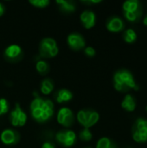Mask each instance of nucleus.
<instances>
[{
  "instance_id": "nucleus-1",
  "label": "nucleus",
  "mask_w": 147,
  "mask_h": 148,
  "mask_svg": "<svg viewBox=\"0 0 147 148\" xmlns=\"http://www.w3.org/2000/svg\"><path fill=\"white\" fill-rule=\"evenodd\" d=\"M114 87L118 91L126 92L129 88L138 89V86L133 79V75L126 69H121L114 75Z\"/></svg>"
},
{
  "instance_id": "nucleus-2",
  "label": "nucleus",
  "mask_w": 147,
  "mask_h": 148,
  "mask_svg": "<svg viewBox=\"0 0 147 148\" xmlns=\"http://www.w3.org/2000/svg\"><path fill=\"white\" fill-rule=\"evenodd\" d=\"M73 120L74 118H73V113L71 109L68 108H62L58 112L57 121L60 124L65 127H68V126H71V124L73 123Z\"/></svg>"
},
{
  "instance_id": "nucleus-3",
  "label": "nucleus",
  "mask_w": 147,
  "mask_h": 148,
  "mask_svg": "<svg viewBox=\"0 0 147 148\" xmlns=\"http://www.w3.org/2000/svg\"><path fill=\"white\" fill-rule=\"evenodd\" d=\"M68 43L75 49H80L85 46V40L81 34L73 33L68 36Z\"/></svg>"
},
{
  "instance_id": "nucleus-4",
  "label": "nucleus",
  "mask_w": 147,
  "mask_h": 148,
  "mask_svg": "<svg viewBox=\"0 0 147 148\" xmlns=\"http://www.w3.org/2000/svg\"><path fill=\"white\" fill-rule=\"evenodd\" d=\"M81 20L87 29H90L95 23V15L91 10H84L81 15Z\"/></svg>"
},
{
  "instance_id": "nucleus-5",
  "label": "nucleus",
  "mask_w": 147,
  "mask_h": 148,
  "mask_svg": "<svg viewBox=\"0 0 147 148\" xmlns=\"http://www.w3.org/2000/svg\"><path fill=\"white\" fill-rule=\"evenodd\" d=\"M18 139V135L16 132L10 129L4 130L1 134V140L5 144H13Z\"/></svg>"
},
{
  "instance_id": "nucleus-6",
  "label": "nucleus",
  "mask_w": 147,
  "mask_h": 148,
  "mask_svg": "<svg viewBox=\"0 0 147 148\" xmlns=\"http://www.w3.org/2000/svg\"><path fill=\"white\" fill-rule=\"evenodd\" d=\"M123 27H124V23H123L122 20L119 17H113L107 23V28L110 31L117 32V31L121 30L123 29Z\"/></svg>"
},
{
  "instance_id": "nucleus-7",
  "label": "nucleus",
  "mask_w": 147,
  "mask_h": 148,
  "mask_svg": "<svg viewBox=\"0 0 147 148\" xmlns=\"http://www.w3.org/2000/svg\"><path fill=\"white\" fill-rule=\"evenodd\" d=\"M121 106L123 108H125L126 111L128 112H133L134 111L135 108H136V102L134 98L131 95H127L125 99L123 100Z\"/></svg>"
},
{
  "instance_id": "nucleus-8",
  "label": "nucleus",
  "mask_w": 147,
  "mask_h": 148,
  "mask_svg": "<svg viewBox=\"0 0 147 148\" xmlns=\"http://www.w3.org/2000/svg\"><path fill=\"white\" fill-rule=\"evenodd\" d=\"M20 53H21V48H20V46H18L16 44L10 45L5 49V56L9 58H15V57L18 56L20 55Z\"/></svg>"
},
{
  "instance_id": "nucleus-9",
  "label": "nucleus",
  "mask_w": 147,
  "mask_h": 148,
  "mask_svg": "<svg viewBox=\"0 0 147 148\" xmlns=\"http://www.w3.org/2000/svg\"><path fill=\"white\" fill-rule=\"evenodd\" d=\"M139 8V3L137 0H129L125 2L123 4V10L125 12H134Z\"/></svg>"
},
{
  "instance_id": "nucleus-10",
  "label": "nucleus",
  "mask_w": 147,
  "mask_h": 148,
  "mask_svg": "<svg viewBox=\"0 0 147 148\" xmlns=\"http://www.w3.org/2000/svg\"><path fill=\"white\" fill-rule=\"evenodd\" d=\"M72 93L68 91V89H61L58 91L56 95V101L58 102H63L68 101L72 99Z\"/></svg>"
},
{
  "instance_id": "nucleus-11",
  "label": "nucleus",
  "mask_w": 147,
  "mask_h": 148,
  "mask_svg": "<svg viewBox=\"0 0 147 148\" xmlns=\"http://www.w3.org/2000/svg\"><path fill=\"white\" fill-rule=\"evenodd\" d=\"M133 138L137 142H146L147 141V128L144 130H133Z\"/></svg>"
},
{
  "instance_id": "nucleus-12",
  "label": "nucleus",
  "mask_w": 147,
  "mask_h": 148,
  "mask_svg": "<svg viewBox=\"0 0 147 148\" xmlns=\"http://www.w3.org/2000/svg\"><path fill=\"white\" fill-rule=\"evenodd\" d=\"M15 108L17 110V114H18V126H23L26 122V114L23 111V109L20 108V105L18 103L16 104Z\"/></svg>"
},
{
  "instance_id": "nucleus-13",
  "label": "nucleus",
  "mask_w": 147,
  "mask_h": 148,
  "mask_svg": "<svg viewBox=\"0 0 147 148\" xmlns=\"http://www.w3.org/2000/svg\"><path fill=\"white\" fill-rule=\"evenodd\" d=\"M123 37L125 39V41L126 42H133L136 38H137V35L135 33V31L133 29H127L125 31L124 35H123Z\"/></svg>"
},
{
  "instance_id": "nucleus-14",
  "label": "nucleus",
  "mask_w": 147,
  "mask_h": 148,
  "mask_svg": "<svg viewBox=\"0 0 147 148\" xmlns=\"http://www.w3.org/2000/svg\"><path fill=\"white\" fill-rule=\"evenodd\" d=\"M65 133H66L67 140H66V141H65L64 145H65L66 147H71V146L75 143V137H76V135H75V134L73 131H70V130H68V131H65Z\"/></svg>"
},
{
  "instance_id": "nucleus-15",
  "label": "nucleus",
  "mask_w": 147,
  "mask_h": 148,
  "mask_svg": "<svg viewBox=\"0 0 147 148\" xmlns=\"http://www.w3.org/2000/svg\"><path fill=\"white\" fill-rule=\"evenodd\" d=\"M98 121H99V114L97 112H95V111H91L90 117L88 119V124H87L85 128H89L90 127L94 126Z\"/></svg>"
},
{
  "instance_id": "nucleus-16",
  "label": "nucleus",
  "mask_w": 147,
  "mask_h": 148,
  "mask_svg": "<svg viewBox=\"0 0 147 148\" xmlns=\"http://www.w3.org/2000/svg\"><path fill=\"white\" fill-rule=\"evenodd\" d=\"M140 16H141V9L140 8L134 12H125L126 18L129 21H132V22L137 20Z\"/></svg>"
},
{
  "instance_id": "nucleus-17",
  "label": "nucleus",
  "mask_w": 147,
  "mask_h": 148,
  "mask_svg": "<svg viewBox=\"0 0 147 148\" xmlns=\"http://www.w3.org/2000/svg\"><path fill=\"white\" fill-rule=\"evenodd\" d=\"M57 3L61 4V7L67 11H72L75 10V5L69 2V1H65V0H58Z\"/></svg>"
},
{
  "instance_id": "nucleus-18",
  "label": "nucleus",
  "mask_w": 147,
  "mask_h": 148,
  "mask_svg": "<svg viewBox=\"0 0 147 148\" xmlns=\"http://www.w3.org/2000/svg\"><path fill=\"white\" fill-rule=\"evenodd\" d=\"M43 102H44V100H42V98H40L39 96H36L33 101L31 102L30 104V108L31 110L33 109H36V108H42V105H43Z\"/></svg>"
},
{
  "instance_id": "nucleus-19",
  "label": "nucleus",
  "mask_w": 147,
  "mask_h": 148,
  "mask_svg": "<svg viewBox=\"0 0 147 148\" xmlns=\"http://www.w3.org/2000/svg\"><path fill=\"white\" fill-rule=\"evenodd\" d=\"M111 145L112 143L108 138H101L98 141L96 148H110Z\"/></svg>"
},
{
  "instance_id": "nucleus-20",
  "label": "nucleus",
  "mask_w": 147,
  "mask_h": 148,
  "mask_svg": "<svg viewBox=\"0 0 147 148\" xmlns=\"http://www.w3.org/2000/svg\"><path fill=\"white\" fill-rule=\"evenodd\" d=\"M77 119H78L79 122L85 127L86 122H87V111H85V110L79 111V113L77 114Z\"/></svg>"
},
{
  "instance_id": "nucleus-21",
  "label": "nucleus",
  "mask_w": 147,
  "mask_h": 148,
  "mask_svg": "<svg viewBox=\"0 0 147 148\" xmlns=\"http://www.w3.org/2000/svg\"><path fill=\"white\" fill-rule=\"evenodd\" d=\"M80 138L83 140H90L92 139V134L90 133L88 128H84L80 133Z\"/></svg>"
},
{
  "instance_id": "nucleus-22",
  "label": "nucleus",
  "mask_w": 147,
  "mask_h": 148,
  "mask_svg": "<svg viewBox=\"0 0 147 148\" xmlns=\"http://www.w3.org/2000/svg\"><path fill=\"white\" fill-rule=\"evenodd\" d=\"M48 68H49V65L46 62L44 61H39L37 63H36V69L39 72L41 73H44L48 70Z\"/></svg>"
},
{
  "instance_id": "nucleus-23",
  "label": "nucleus",
  "mask_w": 147,
  "mask_h": 148,
  "mask_svg": "<svg viewBox=\"0 0 147 148\" xmlns=\"http://www.w3.org/2000/svg\"><path fill=\"white\" fill-rule=\"evenodd\" d=\"M29 3L36 7H45L49 3V0H30Z\"/></svg>"
},
{
  "instance_id": "nucleus-24",
  "label": "nucleus",
  "mask_w": 147,
  "mask_h": 148,
  "mask_svg": "<svg viewBox=\"0 0 147 148\" xmlns=\"http://www.w3.org/2000/svg\"><path fill=\"white\" fill-rule=\"evenodd\" d=\"M10 120L13 126H18V114H17V110L16 108L11 112Z\"/></svg>"
},
{
  "instance_id": "nucleus-25",
  "label": "nucleus",
  "mask_w": 147,
  "mask_h": 148,
  "mask_svg": "<svg viewBox=\"0 0 147 148\" xmlns=\"http://www.w3.org/2000/svg\"><path fill=\"white\" fill-rule=\"evenodd\" d=\"M8 102L5 99H0V115L5 114L8 111Z\"/></svg>"
},
{
  "instance_id": "nucleus-26",
  "label": "nucleus",
  "mask_w": 147,
  "mask_h": 148,
  "mask_svg": "<svg viewBox=\"0 0 147 148\" xmlns=\"http://www.w3.org/2000/svg\"><path fill=\"white\" fill-rule=\"evenodd\" d=\"M42 42L43 43V44H45V45H47L48 47H49L50 49H53V48H55V47H56L57 45H56V42L53 39V38H44L42 41Z\"/></svg>"
},
{
  "instance_id": "nucleus-27",
  "label": "nucleus",
  "mask_w": 147,
  "mask_h": 148,
  "mask_svg": "<svg viewBox=\"0 0 147 148\" xmlns=\"http://www.w3.org/2000/svg\"><path fill=\"white\" fill-rule=\"evenodd\" d=\"M42 86L44 87V88H48L50 92H51V91L53 90V88H54V85H53L52 82H51L49 79H45V80H43L42 82Z\"/></svg>"
},
{
  "instance_id": "nucleus-28",
  "label": "nucleus",
  "mask_w": 147,
  "mask_h": 148,
  "mask_svg": "<svg viewBox=\"0 0 147 148\" xmlns=\"http://www.w3.org/2000/svg\"><path fill=\"white\" fill-rule=\"evenodd\" d=\"M56 139H57V140H58L60 143L64 144L65 141H66V140H67V136H66L65 131H61V132H59V133L56 134Z\"/></svg>"
},
{
  "instance_id": "nucleus-29",
  "label": "nucleus",
  "mask_w": 147,
  "mask_h": 148,
  "mask_svg": "<svg viewBox=\"0 0 147 148\" xmlns=\"http://www.w3.org/2000/svg\"><path fill=\"white\" fill-rule=\"evenodd\" d=\"M31 113H32V116L37 120V121H40V118L42 114V108H36V109H33L31 110Z\"/></svg>"
},
{
  "instance_id": "nucleus-30",
  "label": "nucleus",
  "mask_w": 147,
  "mask_h": 148,
  "mask_svg": "<svg viewBox=\"0 0 147 148\" xmlns=\"http://www.w3.org/2000/svg\"><path fill=\"white\" fill-rule=\"evenodd\" d=\"M85 53L89 56H94L95 55V50L93 47H87L85 49Z\"/></svg>"
},
{
  "instance_id": "nucleus-31",
  "label": "nucleus",
  "mask_w": 147,
  "mask_h": 148,
  "mask_svg": "<svg viewBox=\"0 0 147 148\" xmlns=\"http://www.w3.org/2000/svg\"><path fill=\"white\" fill-rule=\"evenodd\" d=\"M42 148H55V146L52 143H50V142H45L42 145Z\"/></svg>"
},
{
  "instance_id": "nucleus-32",
  "label": "nucleus",
  "mask_w": 147,
  "mask_h": 148,
  "mask_svg": "<svg viewBox=\"0 0 147 148\" xmlns=\"http://www.w3.org/2000/svg\"><path fill=\"white\" fill-rule=\"evenodd\" d=\"M41 90H42V92L43 93V94H45V95H48V94H49L50 93V91L48 89V88H44V87H41Z\"/></svg>"
},
{
  "instance_id": "nucleus-33",
  "label": "nucleus",
  "mask_w": 147,
  "mask_h": 148,
  "mask_svg": "<svg viewBox=\"0 0 147 148\" xmlns=\"http://www.w3.org/2000/svg\"><path fill=\"white\" fill-rule=\"evenodd\" d=\"M3 11H4V7H3V5L0 3V16L3 15Z\"/></svg>"
},
{
  "instance_id": "nucleus-34",
  "label": "nucleus",
  "mask_w": 147,
  "mask_h": 148,
  "mask_svg": "<svg viewBox=\"0 0 147 148\" xmlns=\"http://www.w3.org/2000/svg\"><path fill=\"white\" fill-rule=\"evenodd\" d=\"M143 22H144V23H145L146 25H147V15H146V17L144 18Z\"/></svg>"
},
{
  "instance_id": "nucleus-35",
  "label": "nucleus",
  "mask_w": 147,
  "mask_h": 148,
  "mask_svg": "<svg viewBox=\"0 0 147 148\" xmlns=\"http://www.w3.org/2000/svg\"><path fill=\"white\" fill-rule=\"evenodd\" d=\"M110 148H115V146H113V145H111Z\"/></svg>"
},
{
  "instance_id": "nucleus-36",
  "label": "nucleus",
  "mask_w": 147,
  "mask_h": 148,
  "mask_svg": "<svg viewBox=\"0 0 147 148\" xmlns=\"http://www.w3.org/2000/svg\"><path fill=\"white\" fill-rule=\"evenodd\" d=\"M146 110H147V107H146Z\"/></svg>"
}]
</instances>
